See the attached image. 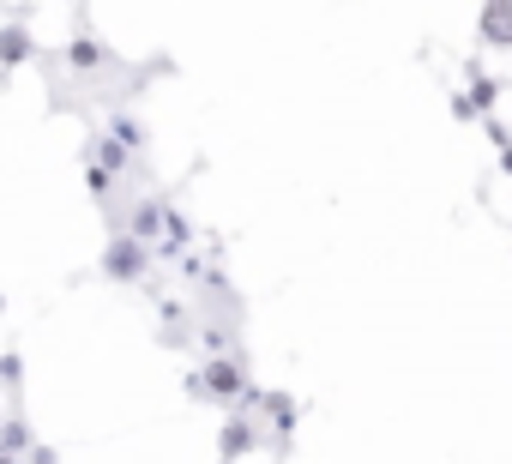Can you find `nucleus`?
<instances>
[{
    "label": "nucleus",
    "instance_id": "f8f14e48",
    "mask_svg": "<svg viewBox=\"0 0 512 464\" xmlns=\"http://www.w3.org/2000/svg\"><path fill=\"white\" fill-rule=\"evenodd\" d=\"M0 314H7V296H0Z\"/></svg>",
    "mask_w": 512,
    "mask_h": 464
},
{
    "label": "nucleus",
    "instance_id": "1a4fd4ad",
    "mask_svg": "<svg viewBox=\"0 0 512 464\" xmlns=\"http://www.w3.org/2000/svg\"><path fill=\"white\" fill-rule=\"evenodd\" d=\"M85 181H91V193H97V199L109 193V169H97V163H91V169H85Z\"/></svg>",
    "mask_w": 512,
    "mask_h": 464
},
{
    "label": "nucleus",
    "instance_id": "f257e3e1",
    "mask_svg": "<svg viewBox=\"0 0 512 464\" xmlns=\"http://www.w3.org/2000/svg\"><path fill=\"white\" fill-rule=\"evenodd\" d=\"M139 272H145V242H139V236H115V242L103 248V278L133 284Z\"/></svg>",
    "mask_w": 512,
    "mask_h": 464
},
{
    "label": "nucleus",
    "instance_id": "9d476101",
    "mask_svg": "<svg viewBox=\"0 0 512 464\" xmlns=\"http://www.w3.org/2000/svg\"><path fill=\"white\" fill-rule=\"evenodd\" d=\"M25 458H31V464H61V458H55V452H49V446H31V452H25Z\"/></svg>",
    "mask_w": 512,
    "mask_h": 464
},
{
    "label": "nucleus",
    "instance_id": "0eeeda50",
    "mask_svg": "<svg viewBox=\"0 0 512 464\" xmlns=\"http://www.w3.org/2000/svg\"><path fill=\"white\" fill-rule=\"evenodd\" d=\"M247 446H253V428H247V422H229V428H223V458H241Z\"/></svg>",
    "mask_w": 512,
    "mask_h": 464
},
{
    "label": "nucleus",
    "instance_id": "39448f33",
    "mask_svg": "<svg viewBox=\"0 0 512 464\" xmlns=\"http://www.w3.org/2000/svg\"><path fill=\"white\" fill-rule=\"evenodd\" d=\"M67 67H79V73H91V67H103V49H97L91 37H79V43H67Z\"/></svg>",
    "mask_w": 512,
    "mask_h": 464
},
{
    "label": "nucleus",
    "instance_id": "7ed1b4c3",
    "mask_svg": "<svg viewBox=\"0 0 512 464\" xmlns=\"http://www.w3.org/2000/svg\"><path fill=\"white\" fill-rule=\"evenodd\" d=\"M0 446H7V452H19V458L37 446V434H31V422H25V410H13L7 422H0Z\"/></svg>",
    "mask_w": 512,
    "mask_h": 464
},
{
    "label": "nucleus",
    "instance_id": "6e6552de",
    "mask_svg": "<svg viewBox=\"0 0 512 464\" xmlns=\"http://www.w3.org/2000/svg\"><path fill=\"white\" fill-rule=\"evenodd\" d=\"M0 380L13 386V398H19V386H25V368H19V356H0Z\"/></svg>",
    "mask_w": 512,
    "mask_h": 464
},
{
    "label": "nucleus",
    "instance_id": "f03ea898",
    "mask_svg": "<svg viewBox=\"0 0 512 464\" xmlns=\"http://www.w3.org/2000/svg\"><path fill=\"white\" fill-rule=\"evenodd\" d=\"M25 61H37V37L25 19H7L0 25V73H19Z\"/></svg>",
    "mask_w": 512,
    "mask_h": 464
},
{
    "label": "nucleus",
    "instance_id": "423d86ee",
    "mask_svg": "<svg viewBox=\"0 0 512 464\" xmlns=\"http://www.w3.org/2000/svg\"><path fill=\"white\" fill-rule=\"evenodd\" d=\"M91 157H97V169H121V163H127V145H121V139H97Z\"/></svg>",
    "mask_w": 512,
    "mask_h": 464
},
{
    "label": "nucleus",
    "instance_id": "9b49d317",
    "mask_svg": "<svg viewBox=\"0 0 512 464\" xmlns=\"http://www.w3.org/2000/svg\"><path fill=\"white\" fill-rule=\"evenodd\" d=\"M0 464H25V458H19V452H7V446H0Z\"/></svg>",
    "mask_w": 512,
    "mask_h": 464
},
{
    "label": "nucleus",
    "instance_id": "20e7f679",
    "mask_svg": "<svg viewBox=\"0 0 512 464\" xmlns=\"http://www.w3.org/2000/svg\"><path fill=\"white\" fill-rule=\"evenodd\" d=\"M482 37H488V43H512V0H488V13H482Z\"/></svg>",
    "mask_w": 512,
    "mask_h": 464
}]
</instances>
